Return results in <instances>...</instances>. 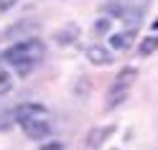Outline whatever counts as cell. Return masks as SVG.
Here are the masks:
<instances>
[{
	"label": "cell",
	"mask_w": 158,
	"mask_h": 150,
	"mask_svg": "<svg viewBox=\"0 0 158 150\" xmlns=\"http://www.w3.org/2000/svg\"><path fill=\"white\" fill-rule=\"evenodd\" d=\"M41 150H64V145H61V143H56V140H54V143H48V145H44Z\"/></svg>",
	"instance_id": "cell-13"
},
{
	"label": "cell",
	"mask_w": 158,
	"mask_h": 150,
	"mask_svg": "<svg viewBox=\"0 0 158 150\" xmlns=\"http://www.w3.org/2000/svg\"><path fill=\"white\" fill-rule=\"evenodd\" d=\"M15 3H18V0H0V10H10Z\"/></svg>",
	"instance_id": "cell-12"
},
{
	"label": "cell",
	"mask_w": 158,
	"mask_h": 150,
	"mask_svg": "<svg viewBox=\"0 0 158 150\" xmlns=\"http://www.w3.org/2000/svg\"><path fill=\"white\" fill-rule=\"evenodd\" d=\"M21 127H23L26 137H31V140H44V137L51 135V122H48V115H46V117L28 120V122H23Z\"/></svg>",
	"instance_id": "cell-3"
},
{
	"label": "cell",
	"mask_w": 158,
	"mask_h": 150,
	"mask_svg": "<svg viewBox=\"0 0 158 150\" xmlns=\"http://www.w3.org/2000/svg\"><path fill=\"white\" fill-rule=\"evenodd\" d=\"M44 56H46V46H44L41 38H23V41L8 46L5 54H3V59L8 64L23 66V69H31L36 64H41Z\"/></svg>",
	"instance_id": "cell-1"
},
{
	"label": "cell",
	"mask_w": 158,
	"mask_h": 150,
	"mask_svg": "<svg viewBox=\"0 0 158 150\" xmlns=\"http://www.w3.org/2000/svg\"><path fill=\"white\" fill-rule=\"evenodd\" d=\"M112 130H115V127H94V130H89V135H87V148H89V150L102 148L105 140L112 135Z\"/></svg>",
	"instance_id": "cell-6"
},
{
	"label": "cell",
	"mask_w": 158,
	"mask_h": 150,
	"mask_svg": "<svg viewBox=\"0 0 158 150\" xmlns=\"http://www.w3.org/2000/svg\"><path fill=\"white\" fill-rule=\"evenodd\" d=\"M92 31L94 33H107V31H110V18H100V21L92 26Z\"/></svg>",
	"instance_id": "cell-11"
},
{
	"label": "cell",
	"mask_w": 158,
	"mask_h": 150,
	"mask_svg": "<svg viewBox=\"0 0 158 150\" xmlns=\"http://www.w3.org/2000/svg\"><path fill=\"white\" fill-rule=\"evenodd\" d=\"M13 84H15V79H13V74H10V69L0 66V97L10 92V89H13Z\"/></svg>",
	"instance_id": "cell-9"
},
{
	"label": "cell",
	"mask_w": 158,
	"mask_h": 150,
	"mask_svg": "<svg viewBox=\"0 0 158 150\" xmlns=\"http://www.w3.org/2000/svg\"><path fill=\"white\" fill-rule=\"evenodd\" d=\"M153 51H158V36H148L140 41V46H138V54L140 56H151Z\"/></svg>",
	"instance_id": "cell-10"
},
{
	"label": "cell",
	"mask_w": 158,
	"mask_h": 150,
	"mask_svg": "<svg viewBox=\"0 0 158 150\" xmlns=\"http://www.w3.org/2000/svg\"><path fill=\"white\" fill-rule=\"evenodd\" d=\"M36 117H46V107L44 104H36V102H26V104H18L13 109V120L15 122H28V120H36Z\"/></svg>",
	"instance_id": "cell-4"
},
{
	"label": "cell",
	"mask_w": 158,
	"mask_h": 150,
	"mask_svg": "<svg viewBox=\"0 0 158 150\" xmlns=\"http://www.w3.org/2000/svg\"><path fill=\"white\" fill-rule=\"evenodd\" d=\"M84 56H87V61L94 64V66H107V64L112 61V54L107 51L105 46H100V43L87 46V48H84Z\"/></svg>",
	"instance_id": "cell-5"
},
{
	"label": "cell",
	"mask_w": 158,
	"mask_h": 150,
	"mask_svg": "<svg viewBox=\"0 0 158 150\" xmlns=\"http://www.w3.org/2000/svg\"><path fill=\"white\" fill-rule=\"evenodd\" d=\"M130 41H133V31H125V33H115V36H110V46L115 48V51H125V48L130 46Z\"/></svg>",
	"instance_id": "cell-7"
},
{
	"label": "cell",
	"mask_w": 158,
	"mask_h": 150,
	"mask_svg": "<svg viewBox=\"0 0 158 150\" xmlns=\"http://www.w3.org/2000/svg\"><path fill=\"white\" fill-rule=\"evenodd\" d=\"M153 28H158V21H156V23H153Z\"/></svg>",
	"instance_id": "cell-14"
},
{
	"label": "cell",
	"mask_w": 158,
	"mask_h": 150,
	"mask_svg": "<svg viewBox=\"0 0 158 150\" xmlns=\"http://www.w3.org/2000/svg\"><path fill=\"white\" fill-rule=\"evenodd\" d=\"M135 79H138V69H133V66H125L123 71L115 76L110 92H107V109H112V107L125 102L127 94H130V87L135 84Z\"/></svg>",
	"instance_id": "cell-2"
},
{
	"label": "cell",
	"mask_w": 158,
	"mask_h": 150,
	"mask_svg": "<svg viewBox=\"0 0 158 150\" xmlns=\"http://www.w3.org/2000/svg\"><path fill=\"white\" fill-rule=\"evenodd\" d=\"M54 36H56V41H61V43H72L74 38L79 36V28H77L74 23H69V26H64V28H61V31H56Z\"/></svg>",
	"instance_id": "cell-8"
}]
</instances>
